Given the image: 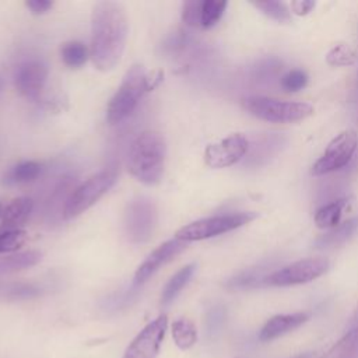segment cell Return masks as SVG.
I'll return each instance as SVG.
<instances>
[{
    "mask_svg": "<svg viewBox=\"0 0 358 358\" xmlns=\"http://www.w3.org/2000/svg\"><path fill=\"white\" fill-rule=\"evenodd\" d=\"M127 15L120 3L105 0L91 14L90 56L101 71L113 70L122 59L127 39Z\"/></svg>",
    "mask_w": 358,
    "mask_h": 358,
    "instance_id": "obj_1",
    "label": "cell"
},
{
    "mask_svg": "<svg viewBox=\"0 0 358 358\" xmlns=\"http://www.w3.org/2000/svg\"><path fill=\"white\" fill-rule=\"evenodd\" d=\"M166 158V144L161 133L144 130L137 134L127 151V169L138 182L152 186L161 182Z\"/></svg>",
    "mask_w": 358,
    "mask_h": 358,
    "instance_id": "obj_2",
    "label": "cell"
},
{
    "mask_svg": "<svg viewBox=\"0 0 358 358\" xmlns=\"http://www.w3.org/2000/svg\"><path fill=\"white\" fill-rule=\"evenodd\" d=\"M150 83L140 64H133L123 76L116 92L108 102L106 120L110 124H119L136 110L140 99L148 91Z\"/></svg>",
    "mask_w": 358,
    "mask_h": 358,
    "instance_id": "obj_3",
    "label": "cell"
},
{
    "mask_svg": "<svg viewBox=\"0 0 358 358\" xmlns=\"http://www.w3.org/2000/svg\"><path fill=\"white\" fill-rule=\"evenodd\" d=\"M242 106L255 117L273 123L299 122L313 115V106L306 102L282 101L270 96L243 98Z\"/></svg>",
    "mask_w": 358,
    "mask_h": 358,
    "instance_id": "obj_4",
    "label": "cell"
},
{
    "mask_svg": "<svg viewBox=\"0 0 358 358\" xmlns=\"http://www.w3.org/2000/svg\"><path fill=\"white\" fill-rule=\"evenodd\" d=\"M255 218H257V213L255 211L211 215V217L200 218L183 225L176 231L175 238L182 239L187 243L193 241H203V239H208V238L234 231L245 224H249Z\"/></svg>",
    "mask_w": 358,
    "mask_h": 358,
    "instance_id": "obj_5",
    "label": "cell"
},
{
    "mask_svg": "<svg viewBox=\"0 0 358 358\" xmlns=\"http://www.w3.org/2000/svg\"><path fill=\"white\" fill-rule=\"evenodd\" d=\"M116 178V171L108 168L94 173L83 183L77 185L66 203L63 220H71L91 208L103 194L109 192V189L115 185Z\"/></svg>",
    "mask_w": 358,
    "mask_h": 358,
    "instance_id": "obj_6",
    "label": "cell"
},
{
    "mask_svg": "<svg viewBox=\"0 0 358 358\" xmlns=\"http://www.w3.org/2000/svg\"><path fill=\"white\" fill-rule=\"evenodd\" d=\"M158 224V210L152 200L144 196L134 197L126 206L123 228L131 243L148 242Z\"/></svg>",
    "mask_w": 358,
    "mask_h": 358,
    "instance_id": "obj_7",
    "label": "cell"
},
{
    "mask_svg": "<svg viewBox=\"0 0 358 358\" xmlns=\"http://www.w3.org/2000/svg\"><path fill=\"white\" fill-rule=\"evenodd\" d=\"M358 148V134L352 129L343 130L327 144L322 157L312 165L310 175L323 176L345 168Z\"/></svg>",
    "mask_w": 358,
    "mask_h": 358,
    "instance_id": "obj_8",
    "label": "cell"
},
{
    "mask_svg": "<svg viewBox=\"0 0 358 358\" xmlns=\"http://www.w3.org/2000/svg\"><path fill=\"white\" fill-rule=\"evenodd\" d=\"M330 267L324 257H306L287 264L264 278V285L270 287H291L310 282L323 275Z\"/></svg>",
    "mask_w": 358,
    "mask_h": 358,
    "instance_id": "obj_9",
    "label": "cell"
},
{
    "mask_svg": "<svg viewBox=\"0 0 358 358\" xmlns=\"http://www.w3.org/2000/svg\"><path fill=\"white\" fill-rule=\"evenodd\" d=\"M77 186V178L71 172L60 173L50 179L46 185V190L42 192V218L48 224L57 222L63 218L66 203L71 192Z\"/></svg>",
    "mask_w": 358,
    "mask_h": 358,
    "instance_id": "obj_10",
    "label": "cell"
},
{
    "mask_svg": "<svg viewBox=\"0 0 358 358\" xmlns=\"http://www.w3.org/2000/svg\"><path fill=\"white\" fill-rule=\"evenodd\" d=\"M168 327L166 315H161L140 330L124 350L122 358H155Z\"/></svg>",
    "mask_w": 358,
    "mask_h": 358,
    "instance_id": "obj_11",
    "label": "cell"
},
{
    "mask_svg": "<svg viewBox=\"0 0 358 358\" xmlns=\"http://www.w3.org/2000/svg\"><path fill=\"white\" fill-rule=\"evenodd\" d=\"M48 81V66L36 57L21 62L14 71L15 90L27 99H41Z\"/></svg>",
    "mask_w": 358,
    "mask_h": 358,
    "instance_id": "obj_12",
    "label": "cell"
},
{
    "mask_svg": "<svg viewBox=\"0 0 358 358\" xmlns=\"http://www.w3.org/2000/svg\"><path fill=\"white\" fill-rule=\"evenodd\" d=\"M249 151V140L242 133H234L218 143L207 145L204 161L211 168H227L235 165Z\"/></svg>",
    "mask_w": 358,
    "mask_h": 358,
    "instance_id": "obj_13",
    "label": "cell"
},
{
    "mask_svg": "<svg viewBox=\"0 0 358 358\" xmlns=\"http://www.w3.org/2000/svg\"><path fill=\"white\" fill-rule=\"evenodd\" d=\"M227 6L222 0H187L182 6V21L190 28L210 29L222 18Z\"/></svg>",
    "mask_w": 358,
    "mask_h": 358,
    "instance_id": "obj_14",
    "label": "cell"
},
{
    "mask_svg": "<svg viewBox=\"0 0 358 358\" xmlns=\"http://www.w3.org/2000/svg\"><path fill=\"white\" fill-rule=\"evenodd\" d=\"M187 246V242L172 238L164 243H161L158 248H155L145 260L138 266V268L134 273L133 285L140 287L145 281H148L161 267H164L166 263L173 260L179 253H182Z\"/></svg>",
    "mask_w": 358,
    "mask_h": 358,
    "instance_id": "obj_15",
    "label": "cell"
},
{
    "mask_svg": "<svg viewBox=\"0 0 358 358\" xmlns=\"http://www.w3.org/2000/svg\"><path fill=\"white\" fill-rule=\"evenodd\" d=\"M287 144V137L281 133L260 134L252 144L249 143V151L246 154L245 165L260 166L268 162L281 148Z\"/></svg>",
    "mask_w": 358,
    "mask_h": 358,
    "instance_id": "obj_16",
    "label": "cell"
},
{
    "mask_svg": "<svg viewBox=\"0 0 358 358\" xmlns=\"http://www.w3.org/2000/svg\"><path fill=\"white\" fill-rule=\"evenodd\" d=\"M309 312H294V313H281L271 316L260 329L259 338L262 341H271L278 338L295 329L301 327L309 320Z\"/></svg>",
    "mask_w": 358,
    "mask_h": 358,
    "instance_id": "obj_17",
    "label": "cell"
},
{
    "mask_svg": "<svg viewBox=\"0 0 358 358\" xmlns=\"http://www.w3.org/2000/svg\"><path fill=\"white\" fill-rule=\"evenodd\" d=\"M34 210V200L31 197H17L11 200L1 214V231L20 229L27 222Z\"/></svg>",
    "mask_w": 358,
    "mask_h": 358,
    "instance_id": "obj_18",
    "label": "cell"
},
{
    "mask_svg": "<svg viewBox=\"0 0 358 358\" xmlns=\"http://www.w3.org/2000/svg\"><path fill=\"white\" fill-rule=\"evenodd\" d=\"M45 165L39 161H22L11 166L3 176V183L7 186L25 185L39 179L45 172Z\"/></svg>",
    "mask_w": 358,
    "mask_h": 358,
    "instance_id": "obj_19",
    "label": "cell"
},
{
    "mask_svg": "<svg viewBox=\"0 0 358 358\" xmlns=\"http://www.w3.org/2000/svg\"><path fill=\"white\" fill-rule=\"evenodd\" d=\"M358 229V218H350L344 221L343 224L331 228L330 231L322 234L316 241H315V248L316 249H327V248H334L345 241H348L352 234Z\"/></svg>",
    "mask_w": 358,
    "mask_h": 358,
    "instance_id": "obj_20",
    "label": "cell"
},
{
    "mask_svg": "<svg viewBox=\"0 0 358 358\" xmlns=\"http://www.w3.org/2000/svg\"><path fill=\"white\" fill-rule=\"evenodd\" d=\"M196 271V264L190 263L179 268L165 284L162 294H161V303L162 305H169L171 302L175 301V298L180 294V291L189 284L192 280L193 274Z\"/></svg>",
    "mask_w": 358,
    "mask_h": 358,
    "instance_id": "obj_21",
    "label": "cell"
},
{
    "mask_svg": "<svg viewBox=\"0 0 358 358\" xmlns=\"http://www.w3.org/2000/svg\"><path fill=\"white\" fill-rule=\"evenodd\" d=\"M350 200H351V197L343 196V197H338V199L319 207L315 213V217H313L316 227L322 228V229L334 228L340 221L343 208L348 204Z\"/></svg>",
    "mask_w": 358,
    "mask_h": 358,
    "instance_id": "obj_22",
    "label": "cell"
},
{
    "mask_svg": "<svg viewBox=\"0 0 358 358\" xmlns=\"http://www.w3.org/2000/svg\"><path fill=\"white\" fill-rule=\"evenodd\" d=\"M43 288L35 282H7L0 285V299L3 301H27L42 295Z\"/></svg>",
    "mask_w": 358,
    "mask_h": 358,
    "instance_id": "obj_23",
    "label": "cell"
},
{
    "mask_svg": "<svg viewBox=\"0 0 358 358\" xmlns=\"http://www.w3.org/2000/svg\"><path fill=\"white\" fill-rule=\"evenodd\" d=\"M42 259V253L38 250H25L6 257H0V274L14 273L29 268L38 264Z\"/></svg>",
    "mask_w": 358,
    "mask_h": 358,
    "instance_id": "obj_24",
    "label": "cell"
},
{
    "mask_svg": "<svg viewBox=\"0 0 358 358\" xmlns=\"http://www.w3.org/2000/svg\"><path fill=\"white\" fill-rule=\"evenodd\" d=\"M264 278L266 275H263V267H253V268H248L243 270L241 273H238L236 275L228 278L225 281V288L231 289V291H236V289H250V288H256L264 284Z\"/></svg>",
    "mask_w": 358,
    "mask_h": 358,
    "instance_id": "obj_25",
    "label": "cell"
},
{
    "mask_svg": "<svg viewBox=\"0 0 358 358\" xmlns=\"http://www.w3.org/2000/svg\"><path fill=\"white\" fill-rule=\"evenodd\" d=\"M172 337L180 350L192 348L197 341L194 323L187 317H179L172 323Z\"/></svg>",
    "mask_w": 358,
    "mask_h": 358,
    "instance_id": "obj_26",
    "label": "cell"
},
{
    "mask_svg": "<svg viewBox=\"0 0 358 358\" xmlns=\"http://www.w3.org/2000/svg\"><path fill=\"white\" fill-rule=\"evenodd\" d=\"M324 358H358V326L350 329Z\"/></svg>",
    "mask_w": 358,
    "mask_h": 358,
    "instance_id": "obj_27",
    "label": "cell"
},
{
    "mask_svg": "<svg viewBox=\"0 0 358 358\" xmlns=\"http://www.w3.org/2000/svg\"><path fill=\"white\" fill-rule=\"evenodd\" d=\"M63 63L70 69H80L85 64L90 56V50L80 41H70L62 46L60 50Z\"/></svg>",
    "mask_w": 358,
    "mask_h": 358,
    "instance_id": "obj_28",
    "label": "cell"
},
{
    "mask_svg": "<svg viewBox=\"0 0 358 358\" xmlns=\"http://www.w3.org/2000/svg\"><path fill=\"white\" fill-rule=\"evenodd\" d=\"M326 62L329 66L333 67L352 66L357 62V52L350 43L340 42L327 52Z\"/></svg>",
    "mask_w": 358,
    "mask_h": 358,
    "instance_id": "obj_29",
    "label": "cell"
},
{
    "mask_svg": "<svg viewBox=\"0 0 358 358\" xmlns=\"http://www.w3.org/2000/svg\"><path fill=\"white\" fill-rule=\"evenodd\" d=\"M281 69H282V64L278 59L275 57L263 59L252 67V78L257 83H268L278 76Z\"/></svg>",
    "mask_w": 358,
    "mask_h": 358,
    "instance_id": "obj_30",
    "label": "cell"
},
{
    "mask_svg": "<svg viewBox=\"0 0 358 358\" xmlns=\"http://www.w3.org/2000/svg\"><path fill=\"white\" fill-rule=\"evenodd\" d=\"M252 6L259 8L264 15L277 22H289L291 11L282 1H252Z\"/></svg>",
    "mask_w": 358,
    "mask_h": 358,
    "instance_id": "obj_31",
    "label": "cell"
},
{
    "mask_svg": "<svg viewBox=\"0 0 358 358\" xmlns=\"http://www.w3.org/2000/svg\"><path fill=\"white\" fill-rule=\"evenodd\" d=\"M308 84V76L299 69H292L280 77V85L287 92H296L305 88Z\"/></svg>",
    "mask_w": 358,
    "mask_h": 358,
    "instance_id": "obj_32",
    "label": "cell"
},
{
    "mask_svg": "<svg viewBox=\"0 0 358 358\" xmlns=\"http://www.w3.org/2000/svg\"><path fill=\"white\" fill-rule=\"evenodd\" d=\"M27 239V232L22 229L1 231L0 232V253L14 252L24 245Z\"/></svg>",
    "mask_w": 358,
    "mask_h": 358,
    "instance_id": "obj_33",
    "label": "cell"
},
{
    "mask_svg": "<svg viewBox=\"0 0 358 358\" xmlns=\"http://www.w3.org/2000/svg\"><path fill=\"white\" fill-rule=\"evenodd\" d=\"M137 288L138 287H134L130 288V289H124V291H119V292H115L112 295H109L106 299H105V308H112V309H119L122 306H127L131 303V301L136 299L137 296Z\"/></svg>",
    "mask_w": 358,
    "mask_h": 358,
    "instance_id": "obj_34",
    "label": "cell"
},
{
    "mask_svg": "<svg viewBox=\"0 0 358 358\" xmlns=\"http://www.w3.org/2000/svg\"><path fill=\"white\" fill-rule=\"evenodd\" d=\"M225 316V312L221 306H214L208 315H207V327L208 331H215L218 329V326L222 323Z\"/></svg>",
    "mask_w": 358,
    "mask_h": 358,
    "instance_id": "obj_35",
    "label": "cell"
},
{
    "mask_svg": "<svg viewBox=\"0 0 358 358\" xmlns=\"http://www.w3.org/2000/svg\"><path fill=\"white\" fill-rule=\"evenodd\" d=\"M316 6V1H309V0H294L289 4V8L294 14L296 15H306L309 14Z\"/></svg>",
    "mask_w": 358,
    "mask_h": 358,
    "instance_id": "obj_36",
    "label": "cell"
},
{
    "mask_svg": "<svg viewBox=\"0 0 358 358\" xmlns=\"http://www.w3.org/2000/svg\"><path fill=\"white\" fill-rule=\"evenodd\" d=\"M25 6L31 10L32 14L39 15L48 13L53 7V1L49 0H29L25 3Z\"/></svg>",
    "mask_w": 358,
    "mask_h": 358,
    "instance_id": "obj_37",
    "label": "cell"
},
{
    "mask_svg": "<svg viewBox=\"0 0 358 358\" xmlns=\"http://www.w3.org/2000/svg\"><path fill=\"white\" fill-rule=\"evenodd\" d=\"M289 358H320L319 354L316 351H306V352H301L296 355H292Z\"/></svg>",
    "mask_w": 358,
    "mask_h": 358,
    "instance_id": "obj_38",
    "label": "cell"
},
{
    "mask_svg": "<svg viewBox=\"0 0 358 358\" xmlns=\"http://www.w3.org/2000/svg\"><path fill=\"white\" fill-rule=\"evenodd\" d=\"M3 85H4V83H3V78L0 77V92H1V90H3Z\"/></svg>",
    "mask_w": 358,
    "mask_h": 358,
    "instance_id": "obj_39",
    "label": "cell"
},
{
    "mask_svg": "<svg viewBox=\"0 0 358 358\" xmlns=\"http://www.w3.org/2000/svg\"><path fill=\"white\" fill-rule=\"evenodd\" d=\"M3 214V210H1V203H0V215Z\"/></svg>",
    "mask_w": 358,
    "mask_h": 358,
    "instance_id": "obj_40",
    "label": "cell"
},
{
    "mask_svg": "<svg viewBox=\"0 0 358 358\" xmlns=\"http://www.w3.org/2000/svg\"><path fill=\"white\" fill-rule=\"evenodd\" d=\"M357 94H358V84H357Z\"/></svg>",
    "mask_w": 358,
    "mask_h": 358,
    "instance_id": "obj_41",
    "label": "cell"
},
{
    "mask_svg": "<svg viewBox=\"0 0 358 358\" xmlns=\"http://www.w3.org/2000/svg\"><path fill=\"white\" fill-rule=\"evenodd\" d=\"M234 358H241V357H234Z\"/></svg>",
    "mask_w": 358,
    "mask_h": 358,
    "instance_id": "obj_42",
    "label": "cell"
}]
</instances>
